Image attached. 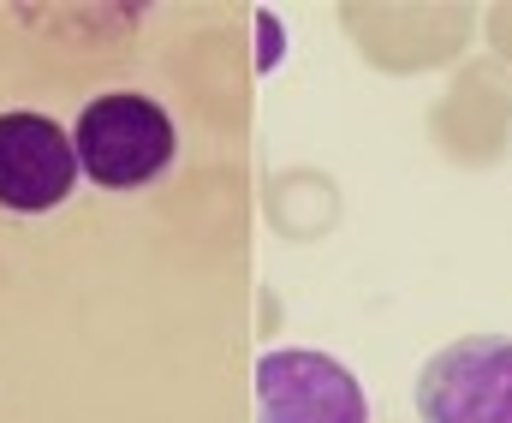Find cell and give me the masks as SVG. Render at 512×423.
I'll return each mask as SVG.
<instances>
[{"mask_svg":"<svg viewBox=\"0 0 512 423\" xmlns=\"http://www.w3.org/2000/svg\"><path fill=\"white\" fill-rule=\"evenodd\" d=\"M72 149H78V173L96 179L102 191H137V185H149L173 167L179 132H173L161 102L114 90V96H96L78 114Z\"/></svg>","mask_w":512,"mask_h":423,"instance_id":"1","label":"cell"},{"mask_svg":"<svg viewBox=\"0 0 512 423\" xmlns=\"http://www.w3.org/2000/svg\"><path fill=\"white\" fill-rule=\"evenodd\" d=\"M423 423H512V340L465 334L417 370Z\"/></svg>","mask_w":512,"mask_h":423,"instance_id":"2","label":"cell"},{"mask_svg":"<svg viewBox=\"0 0 512 423\" xmlns=\"http://www.w3.org/2000/svg\"><path fill=\"white\" fill-rule=\"evenodd\" d=\"M256 423H370L364 382L310 346L256 358Z\"/></svg>","mask_w":512,"mask_h":423,"instance_id":"3","label":"cell"},{"mask_svg":"<svg viewBox=\"0 0 512 423\" xmlns=\"http://www.w3.org/2000/svg\"><path fill=\"white\" fill-rule=\"evenodd\" d=\"M78 185V149L48 114H0V209L42 215Z\"/></svg>","mask_w":512,"mask_h":423,"instance_id":"4","label":"cell"},{"mask_svg":"<svg viewBox=\"0 0 512 423\" xmlns=\"http://www.w3.org/2000/svg\"><path fill=\"white\" fill-rule=\"evenodd\" d=\"M256 36H262V48H256V66L268 72V66L280 60V18H274V12H262V18H256Z\"/></svg>","mask_w":512,"mask_h":423,"instance_id":"5","label":"cell"}]
</instances>
